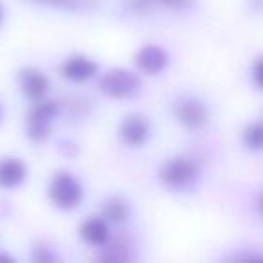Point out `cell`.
<instances>
[{"label":"cell","instance_id":"6da1fadb","mask_svg":"<svg viewBox=\"0 0 263 263\" xmlns=\"http://www.w3.org/2000/svg\"><path fill=\"white\" fill-rule=\"evenodd\" d=\"M49 197L60 209H74L83 198V187L78 179L69 172H60L52 177L49 186Z\"/></svg>","mask_w":263,"mask_h":263},{"label":"cell","instance_id":"7a4b0ae2","mask_svg":"<svg viewBox=\"0 0 263 263\" xmlns=\"http://www.w3.org/2000/svg\"><path fill=\"white\" fill-rule=\"evenodd\" d=\"M139 88V78L124 69L108 70L99 80V90L110 98H128Z\"/></svg>","mask_w":263,"mask_h":263},{"label":"cell","instance_id":"3957f363","mask_svg":"<svg viewBox=\"0 0 263 263\" xmlns=\"http://www.w3.org/2000/svg\"><path fill=\"white\" fill-rule=\"evenodd\" d=\"M58 112V105L54 101H42L31 110L27 121V136L33 141H44L51 136L52 119Z\"/></svg>","mask_w":263,"mask_h":263},{"label":"cell","instance_id":"277c9868","mask_svg":"<svg viewBox=\"0 0 263 263\" xmlns=\"http://www.w3.org/2000/svg\"><path fill=\"white\" fill-rule=\"evenodd\" d=\"M195 177H197V164L186 157H175L164 162L159 172V179L170 187L187 186Z\"/></svg>","mask_w":263,"mask_h":263},{"label":"cell","instance_id":"5b68a950","mask_svg":"<svg viewBox=\"0 0 263 263\" xmlns=\"http://www.w3.org/2000/svg\"><path fill=\"white\" fill-rule=\"evenodd\" d=\"M152 134V124L143 114H130L121 121L119 137L128 146H143Z\"/></svg>","mask_w":263,"mask_h":263},{"label":"cell","instance_id":"8992f818","mask_svg":"<svg viewBox=\"0 0 263 263\" xmlns=\"http://www.w3.org/2000/svg\"><path fill=\"white\" fill-rule=\"evenodd\" d=\"M175 117L182 126L190 128V130H198L208 123L209 114L208 108L198 99L186 98L180 99L175 105Z\"/></svg>","mask_w":263,"mask_h":263},{"label":"cell","instance_id":"52a82bcc","mask_svg":"<svg viewBox=\"0 0 263 263\" xmlns=\"http://www.w3.org/2000/svg\"><path fill=\"white\" fill-rule=\"evenodd\" d=\"M168 52L159 45H144L136 56V65L144 74H159L168 67Z\"/></svg>","mask_w":263,"mask_h":263},{"label":"cell","instance_id":"ba28073f","mask_svg":"<svg viewBox=\"0 0 263 263\" xmlns=\"http://www.w3.org/2000/svg\"><path fill=\"white\" fill-rule=\"evenodd\" d=\"M96 72H98V63L87 56H72L62 65V74L74 83H83L94 78Z\"/></svg>","mask_w":263,"mask_h":263},{"label":"cell","instance_id":"9c48e42d","mask_svg":"<svg viewBox=\"0 0 263 263\" xmlns=\"http://www.w3.org/2000/svg\"><path fill=\"white\" fill-rule=\"evenodd\" d=\"M20 85H22V92L26 98L33 99V101H40L44 99L45 92L49 90V80L44 72L36 69H26L20 74Z\"/></svg>","mask_w":263,"mask_h":263},{"label":"cell","instance_id":"30bf717a","mask_svg":"<svg viewBox=\"0 0 263 263\" xmlns=\"http://www.w3.org/2000/svg\"><path fill=\"white\" fill-rule=\"evenodd\" d=\"M80 236L92 247H101L108 240V226L101 216H88L80 227Z\"/></svg>","mask_w":263,"mask_h":263},{"label":"cell","instance_id":"8fae6325","mask_svg":"<svg viewBox=\"0 0 263 263\" xmlns=\"http://www.w3.org/2000/svg\"><path fill=\"white\" fill-rule=\"evenodd\" d=\"M27 170L20 159H2L0 161V186L6 190L18 187L26 180Z\"/></svg>","mask_w":263,"mask_h":263},{"label":"cell","instance_id":"7c38bea8","mask_svg":"<svg viewBox=\"0 0 263 263\" xmlns=\"http://www.w3.org/2000/svg\"><path fill=\"white\" fill-rule=\"evenodd\" d=\"M103 218L112 223H121L128 218V205L123 198H110L103 209Z\"/></svg>","mask_w":263,"mask_h":263},{"label":"cell","instance_id":"4fadbf2b","mask_svg":"<svg viewBox=\"0 0 263 263\" xmlns=\"http://www.w3.org/2000/svg\"><path fill=\"white\" fill-rule=\"evenodd\" d=\"M243 143H245V146L252 152L263 150V124L261 123H252L251 126L245 128Z\"/></svg>","mask_w":263,"mask_h":263},{"label":"cell","instance_id":"5bb4252c","mask_svg":"<svg viewBox=\"0 0 263 263\" xmlns=\"http://www.w3.org/2000/svg\"><path fill=\"white\" fill-rule=\"evenodd\" d=\"M252 80L263 90V58L256 60L254 65H252Z\"/></svg>","mask_w":263,"mask_h":263},{"label":"cell","instance_id":"9a60e30c","mask_svg":"<svg viewBox=\"0 0 263 263\" xmlns=\"http://www.w3.org/2000/svg\"><path fill=\"white\" fill-rule=\"evenodd\" d=\"M162 6L166 8H173V9H179V8H184V6L190 2V0H159Z\"/></svg>","mask_w":263,"mask_h":263},{"label":"cell","instance_id":"2e32d148","mask_svg":"<svg viewBox=\"0 0 263 263\" xmlns=\"http://www.w3.org/2000/svg\"><path fill=\"white\" fill-rule=\"evenodd\" d=\"M258 208H259V213L263 215V195L259 197V200H258Z\"/></svg>","mask_w":263,"mask_h":263},{"label":"cell","instance_id":"e0dca14e","mask_svg":"<svg viewBox=\"0 0 263 263\" xmlns=\"http://www.w3.org/2000/svg\"><path fill=\"white\" fill-rule=\"evenodd\" d=\"M2 18H4V9H2V4H0V24H2Z\"/></svg>","mask_w":263,"mask_h":263}]
</instances>
